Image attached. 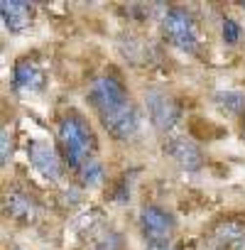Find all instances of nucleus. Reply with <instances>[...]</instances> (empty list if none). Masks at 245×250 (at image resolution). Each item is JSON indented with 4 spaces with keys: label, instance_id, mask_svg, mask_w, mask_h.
<instances>
[{
    "label": "nucleus",
    "instance_id": "obj_1",
    "mask_svg": "<svg viewBox=\"0 0 245 250\" xmlns=\"http://www.w3.org/2000/svg\"><path fill=\"white\" fill-rule=\"evenodd\" d=\"M93 113L98 115L101 125L115 138V140H130L140 130V115L138 108L115 76L101 74L88 83L86 93Z\"/></svg>",
    "mask_w": 245,
    "mask_h": 250
},
{
    "label": "nucleus",
    "instance_id": "obj_2",
    "mask_svg": "<svg viewBox=\"0 0 245 250\" xmlns=\"http://www.w3.org/2000/svg\"><path fill=\"white\" fill-rule=\"evenodd\" d=\"M57 143H59L64 162L71 169H76V172L88 160L96 157V147H98V140H96V133L91 128V123L83 115H79V113H66L59 120Z\"/></svg>",
    "mask_w": 245,
    "mask_h": 250
},
{
    "label": "nucleus",
    "instance_id": "obj_3",
    "mask_svg": "<svg viewBox=\"0 0 245 250\" xmlns=\"http://www.w3.org/2000/svg\"><path fill=\"white\" fill-rule=\"evenodd\" d=\"M162 35L164 40L177 47L179 52L196 54L199 52V25L186 8H169L162 18Z\"/></svg>",
    "mask_w": 245,
    "mask_h": 250
},
{
    "label": "nucleus",
    "instance_id": "obj_4",
    "mask_svg": "<svg viewBox=\"0 0 245 250\" xmlns=\"http://www.w3.org/2000/svg\"><path fill=\"white\" fill-rule=\"evenodd\" d=\"M174 228H177V221L174 216L162 208V206H143L140 211V230L145 235V240L150 245H169L172 235H174Z\"/></svg>",
    "mask_w": 245,
    "mask_h": 250
},
{
    "label": "nucleus",
    "instance_id": "obj_5",
    "mask_svg": "<svg viewBox=\"0 0 245 250\" xmlns=\"http://www.w3.org/2000/svg\"><path fill=\"white\" fill-rule=\"evenodd\" d=\"M145 105H147V115L152 120V125L160 133H169L177 120H179V105L172 96H167L164 91H147L145 93Z\"/></svg>",
    "mask_w": 245,
    "mask_h": 250
},
{
    "label": "nucleus",
    "instance_id": "obj_6",
    "mask_svg": "<svg viewBox=\"0 0 245 250\" xmlns=\"http://www.w3.org/2000/svg\"><path fill=\"white\" fill-rule=\"evenodd\" d=\"M27 157L32 162V167L49 182H57L61 177V160L59 152L47 143V140H30L27 145Z\"/></svg>",
    "mask_w": 245,
    "mask_h": 250
},
{
    "label": "nucleus",
    "instance_id": "obj_7",
    "mask_svg": "<svg viewBox=\"0 0 245 250\" xmlns=\"http://www.w3.org/2000/svg\"><path fill=\"white\" fill-rule=\"evenodd\" d=\"M13 83L20 93H37L44 88V71L32 59H20L13 71Z\"/></svg>",
    "mask_w": 245,
    "mask_h": 250
},
{
    "label": "nucleus",
    "instance_id": "obj_8",
    "mask_svg": "<svg viewBox=\"0 0 245 250\" xmlns=\"http://www.w3.org/2000/svg\"><path fill=\"white\" fill-rule=\"evenodd\" d=\"M0 18H3L5 30L10 32H22L32 25L35 18V8L30 3H22V0H5L0 5Z\"/></svg>",
    "mask_w": 245,
    "mask_h": 250
},
{
    "label": "nucleus",
    "instance_id": "obj_9",
    "mask_svg": "<svg viewBox=\"0 0 245 250\" xmlns=\"http://www.w3.org/2000/svg\"><path fill=\"white\" fill-rule=\"evenodd\" d=\"M5 213L20 223H32L37 218V201L30 194L13 189L5 194Z\"/></svg>",
    "mask_w": 245,
    "mask_h": 250
},
{
    "label": "nucleus",
    "instance_id": "obj_10",
    "mask_svg": "<svg viewBox=\"0 0 245 250\" xmlns=\"http://www.w3.org/2000/svg\"><path fill=\"white\" fill-rule=\"evenodd\" d=\"M167 152H169V157H172L179 167H184V169H199L201 162H204L201 150H199L191 140H184V138L172 140V143L167 145Z\"/></svg>",
    "mask_w": 245,
    "mask_h": 250
},
{
    "label": "nucleus",
    "instance_id": "obj_11",
    "mask_svg": "<svg viewBox=\"0 0 245 250\" xmlns=\"http://www.w3.org/2000/svg\"><path fill=\"white\" fill-rule=\"evenodd\" d=\"M218 245L225 250H245V230L238 223H223L221 226V235H218Z\"/></svg>",
    "mask_w": 245,
    "mask_h": 250
},
{
    "label": "nucleus",
    "instance_id": "obj_12",
    "mask_svg": "<svg viewBox=\"0 0 245 250\" xmlns=\"http://www.w3.org/2000/svg\"><path fill=\"white\" fill-rule=\"evenodd\" d=\"M79 174H81V179H83L86 187H96V184H101V179H103V165L93 157V160H88V162L79 169Z\"/></svg>",
    "mask_w": 245,
    "mask_h": 250
},
{
    "label": "nucleus",
    "instance_id": "obj_13",
    "mask_svg": "<svg viewBox=\"0 0 245 250\" xmlns=\"http://www.w3.org/2000/svg\"><path fill=\"white\" fill-rule=\"evenodd\" d=\"M216 101H218L225 110H230V113H243V110H245V96H243V93H238V91L218 93V96H216Z\"/></svg>",
    "mask_w": 245,
    "mask_h": 250
},
{
    "label": "nucleus",
    "instance_id": "obj_14",
    "mask_svg": "<svg viewBox=\"0 0 245 250\" xmlns=\"http://www.w3.org/2000/svg\"><path fill=\"white\" fill-rule=\"evenodd\" d=\"M10 157H13V133L3 128V133H0V162L8 165Z\"/></svg>",
    "mask_w": 245,
    "mask_h": 250
},
{
    "label": "nucleus",
    "instance_id": "obj_15",
    "mask_svg": "<svg viewBox=\"0 0 245 250\" xmlns=\"http://www.w3.org/2000/svg\"><path fill=\"white\" fill-rule=\"evenodd\" d=\"M238 40H240V27H238V22L230 20V18H225V20H223V42H225V44H238Z\"/></svg>",
    "mask_w": 245,
    "mask_h": 250
},
{
    "label": "nucleus",
    "instance_id": "obj_16",
    "mask_svg": "<svg viewBox=\"0 0 245 250\" xmlns=\"http://www.w3.org/2000/svg\"><path fill=\"white\" fill-rule=\"evenodd\" d=\"M147 250H169V245H150Z\"/></svg>",
    "mask_w": 245,
    "mask_h": 250
}]
</instances>
